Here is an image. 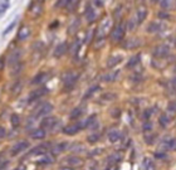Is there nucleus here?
<instances>
[{
  "mask_svg": "<svg viewBox=\"0 0 176 170\" xmlns=\"http://www.w3.org/2000/svg\"><path fill=\"white\" fill-rule=\"evenodd\" d=\"M140 45H141V41H140L139 38H128L123 47L126 49H133V48H137Z\"/></svg>",
  "mask_w": 176,
  "mask_h": 170,
  "instance_id": "nucleus-15",
  "label": "nucleus"
},
{
  "mask_svg": "<svg viewBox=\"0 0 176 170\" xmlns=\"http://www.w3.org/2000/svg\"><path fill=\"white\" fill-rule=\"evenodd\" d=\"M5 135H6V131H5V128H4V127H2V126H0V139L5 137Z\"/></svg>",
  "mask_w": 176,
  "mask_h": 170,
  "instance_id": "nucleus-44",
  "label": "nucleus"
},
{
  "mask_svg": "<svg viewBox=\"0 0 176 170\" xmlns=\"http://www.w3.org/2000/svg\"><path fill=\"white\" fill-rule=\"evenodd\" d=\"M62 80H63V83H64V87L67 88H71L74 86L76 81L78 80V73L74 72V71H68L65 72L63 76H62Z\"/></svg>",
  "mask_w": 176,
  "mask_h": 170,
  "instance_id": "nucleus-3",
  "label": "nucleus"
},
{
  "mask_svg": "<svg viewBox=\"0 0 176 170\" xmlns=\"http://www.w3.org/2000/svg\"><path fill=\"white\" fill-rule=\"evenodd\" d=\"M69 0H59V2L56 4V8H65L67 4H68Z\"/></svg>",
  "mask_w": 176,
  "mask_h": 170,
  "instance_id": "nucleus-40",
  "label": "nucleus"
},
{
  "mask_svg": "<svg viewBox=\"0 0 176 170\" xmlns=\"http://www.w3.org/2000/svg\"><path fill=\"white\" fill-rule=\"evenodd\" d=\"M147 17V9L145 6H139L137 8V11H136V18H137V22L139 24L142 23Z\"/></svg>",
  "mask_w": 176,
  "mask_h": 170,
  "instance_id": "nucleus-18",
  "label": "nucleus"
},
{
  "mask_svg": "<svg viewBox=\"0 0 176 170\" xmlns=\"http://www.w3.org/2000/svg\"><path fill=\"white\" fill-rule=\"evenodd\" d=\"M67 164H68L69 166L74 168V166H80L83 165V160L78 158V156H69L68 159H67Z\"/></svg>",
  "mask_w": 176,
  "mask_h": 170,
  "instance_id": "nucleus-19",
  "label": "nucleus"
},
{
  "mask_svg": "<svg viewBox=\"0 0 176 170\" xmlns=\"http://www.w3.org/2000/svg\"><path fill=\"white\" fill-rule=\"evenodd\" d=\"M100 140V134H92L87 137V141L91 142V144H94V142H97Z\"/></svg>",
  "mask_w": 176,
  "mask_h": 170,
  "instance_id": "nucleus-38",
  "label": "nucleus"
},
{
  "mask_svg": "<svg viewBox=\"0 0 176 170\" xmlns=\"http://www.w3.org/2000/svg\"><path fill=\"white\" fill-rule=\"evenodd\" d=\"M50 163H52V159L48 158V156H43V155H42V159L37 161L38 165H45V164H50Z\"/></svg>",
  "mask_w": 176,
  "mask_h": 170,
  "instance_id": "nucleus-37",
  "label": "nucleus"
},
{
  "mask_svg": "<svg viewBox=\"0 0 176 170\" xmlns=\"http://www.w3.org/2000/svg\"><path fill=\"white\" fill-rule=\"evenodd\" d=\"M20 50H13L11 53L8 56V63H9V66H14V64L19 63V58H20Z\"/></svg>",
  "mask_w": 176,
  "mask_h": 170,
  "instance_id": "nucleus-11",
  "label": "nucleus"
},
{
  "mask_svg": "<svg viewBox=\"0 0 176 170\" xmlns=\"http://www.w3.org/2000/svg\"><path fill=\"white\" fill-rule=\"evenodd\" d=\"M35 2H37V3H40V4H43L44 0H35Z\"/></svg>",
  "mask_w": 176,
  "mask_h": 170,
  "instance_id": "nucleus-48",
  "label": "nucleus"
},
{
  "mask_svg": "<svg viewBox=\"0 0 176 170\" xmlns=\"http://www.w3.org/2000/svg\"><path fill=\"white\" fill-rule=\"evenodd\" d=\"M61 170H74V168H72V166H67V168H65V166H63Z\"/></svg>",
  "mask_w": 176,
  "mask_h": 170,
  "instance_id": "nucleus-47",
  "label": "nucleus"
},
{
  "mask_svg": "<svg viewBox=\"0 0 176 170\" xmlns=\"http://www.w3.org/2000/svg\"><path fill=\"white\" fill-rule=\"evenodd\" d=\"M28 148H29V142H28V141H24V140L18 141V142H15L14 145H13V148H11V155L15 156V155H18L19 152L26 150Z\"/></svg>",
  "mask_w": 176,
  "mask_h": 170,
  "instance_id": "nucleus-5",
  "label": "nucleus"
},
{
  "mask_svg": "<svg viewBox=\"0 0 176 170\" xmlns=\"http://www.w3.org/2000/svg\"><path fill=\"white\" fill-rule=\"evenodd\" d=\"M122 56H119V54H117V56H111L110 58H108V61H107V67L108 68H113V67H116L117 64H119L121 62H122Z\"/></svg>",
  "mask_w": 176,
  "mask_h": 170,
  "instance_id": "nucleus-14",
  "label": "nucleus"
},
{
  "mask_svg": "<svg viewBox=\"0 0 176 170\" xmlns=\"http://www.w3.org/2000/svg\"><path fill=\"white\" fill-rule=\"evenodd\" d=\"M96 17H97V13L93 8L88 6V9L86 10V18H87V22L88 23H93L96 20Z\"/></svg>",
  "mask_w": 176,
  "mask_h": 170,
  "instance_id": "nucleus-23",
  "label": "nucleus"
},
{
  "mask_svg": "<svg viewBox=\"0 0 176 170\" xmlns=\"http://www.w3.org/2000/svg\"><path fill=\"white\" fill-rule=\"evenodd\" d=\"M77 4H78V0H69L68 2V4H67V9H68L69 11H73L74 9H76V6H77Z\"/></svg>",
  "mask_w": 176,
  "mask_h": 170,
  "instance_id": "nucleus-35",
  "label": "nucleus"
},
{
  "mask_svg": "<svg viewBox=\"0 0 176 170\" xmlns=\"http://www.w3.org/2000/svg\"><path fill=\"white\" fill-rule=\"evenodd\" d=\"M143 165H145V170H156L155 164L150 159H145L143 160Z\"/></svg>",
  "mask_w": 176,
  "mask_h": 170,
  "instance_id": "nucleus-31",
  "label": "nucleus"
},
{
  "mask_svg": "<svg viewBox=\"0 0 176 170\" xmlns=\"http://www.w3.org/2000/svg\"><path fill=\"white\" fill-rule=\"evenodd\" d=\"M125 33H126V29H125V25L121 23V24H117L116 27L111 30V41L113 43H119L123 41L125 38Z\"/></svg>",
  "mask_w": 176,
  "mask_h": 170,
  "instance_id": "nucleus-1",
  "label": "nucleus"
},
{
  "mask_svg": "<svg viewBox=\"0 0 176 170\" xmlns=\"http://www.w3.org/2000/svg\"><path fill=\"white\" fill-rule=\"evenodd\" d=\"M30 27L29 25H23V27L19 29L18 32V39L19 41H25V39H28L30 37Z\"/></svg>",
  "mask_w": 176,
  "mask_h": 170,
  "instance_id": "nucleus-10",
  "label": "nucleus"
},
{
  "mask_svg": "<svg viewBox=\"0 0 176 170\" xmlns=\"http://www.w3.org/2000/svg\"><path fill=\"white\" fill-rule=\"evenodd\" d=\"M57 124V119L53 116H45V119L42 121V127L43 128H53V126Z\"/></svg>",
  "mask_w": 176,
  "mask_h": 170,
  "instance_id": "nucleus-12",
  "label": "nucleus"
},
{
  "mask_svg": "<svg viewBox=\"0 0 176 170\" xmlns=\"http://www.w3.org/2000/svg\"><path fill=\"white\" fill-rule=\"evenodd\" d=\"M140 59H141V56H140V54L131 57L130 61L127 62V68H133V67H136L137 64L140 63Z\"/></svg>",
  "mask_w": 176,
  "mask_h": 170,
  "instance_id": "nucleus-25",
  "label": "nucleus"
},
{
  "mask_svg": "<svg viewBox=\"0 0 176 170\" xmlns=\"http://www.w3.org/2000/svg\"><path fill=\"white\" fill-rule=\"evenodd\" d=\"M158 121H160V125H161L162 127H166V126L170 124V121H171V120H170V117H169L167 115H161Z\"/></svg>",
  "mask_w": 176,
  "mask_h": 170,
  "instance_id": "nucleus-29",
  "label": "nucleus"
},
{
  "mask_svg": "<svg viewBox=\"0 0 176 170\" xmlns=\"http://www.w3.org/2000/svg\"><path fill=\"white\" fill-rule=\"evenodd\" d=\"M78 27H79V20H74L72 24H71V27H69V29H68V33L69 34H74L77 30H78Z\"/></svg>",
  "mask_w": 176,
  "mask_h": 170,
  "instance_id": "nucleus-32",
  "label": "nucleus"
},
{
  "mask_svg": "<svg viewBox=\"0 0 176 170\" xmlns=\"http://www.w3.org/2000/svg\"><path fill=\"white\" fill-rule=\"evenodd\" d=\"M67 148H68V144H67V142H62V144H58V145L52 150V152H53V154H61V152L64 151Z\"/></svg>",
  "mask_w": 176,
  "mask_h": 170,
  "instance_id": "nucleus-26",
  "label": "nucleus"
},
{
  "mask_svg": "<svg viewBox=\"0 0 176 170\" xmlns=\"http://www.w3.org/2000/svg\"><path fill=\"white\" fill-rule=\"evenodd\" d=\"M100 89V87L98 86H93V87H91L89 89H88V92H86V95H84V98H89L94 92H97V91Z\"/></svg>",
  "mask_w": 176,
  "mask_h": 170,
  "instance_id": "nucleus-34",
  "label": "nucleus"
},
{
  "mask_svg": "<svg viewBox=\"0 0 176 170\" xmlns=\"http://www.w3.org/2000/svg\"><path fill=\"white\" fill-rule=\"evenodd\" d=\"M94 4L97 6H102V0H94Z\"/></svg>",
  "mask_w": 176,
  "mask_h": 170,
  "instance_id": "nucleus-46",
  "label": "nucleus"
},
{
  "mask_svg": "<svg viewBox=\"0 0 176 170\" xmlns=\"http://www.w3.org/2000/svg\"><path fill=\"white\" fill-rule=\"evenodd\" d=\"M166 28V24L161 23V22H151L148 24V28H147V32L150 33H157V32H161Z\"/></svg>",
  "mask_w": 176,
  "mask_h": 170,
  "instance_id": "nucleus-8",
  "label": "nucleus"
},
{
  "mask_svg": "<svg viewBox=\"0 0 176 170\" xmlns=\"http://www.w3.org/2000/svg\"><path fill=\"white\" fill-rule=\"evenodd\" d=\"M102 98H103L104 101H113V100L116 98V95H115V93H104V95L102 96Z\"/></svg>",
  "mask_w": 176,
  "mask_h": 170,
  "instance_id": "nucleus-39",
  "label": "nucleus"
},
{
  "mask_svg": "<svg viewBox=\"0 0 176 170\" xmlns=\"http://www.w3.org/2000/svg\"><path fill=\"white\" fill-rule=\"evenodd\" d=\"M53 111V106L50 103H43V105H40V106L35 111V117H45L47 115H49L50 112Z\"/></svg>",
  "mask_w": 176,
  "mask_h": 170,
  "instance_id": "nucleus-6",
  "label": "nucleus"
},
{
  "mask_svg": "<svg viewBox=\"0 0 176 170\" xmlns=\"http://www.w3.org/2000/svg\"><path fill=\"white\" fill-rule=\"evenodd\" d=\"M67 48H68L67 43H61L59 45H57V48H56V49H54L53 56L56 57V58H61L62 56H64V53L67 52Z\"/></svg>",
  "mask_w": 176,
  "mask_h": 170,
  "instance_id": "nucleus-16",
  "label": "nucleus"
},
{
  "mask_svg": "<svg viewBox=\"0 0 176 170\" xmlns=\"http://www.w3.org/2000/svg\"><path fill=\"white\" fill-rule=\"evenodd\" d=\"M151 128H152V124L151 122H145L143 124V130H145V131H151Z\"/></svg>",
  "mask_w": 176,
  "mask_h": 170,
  "instance_id": "nucleus-41",
  "label": "nucleus"
},
{
  "mask_svg": "<svg viewBox=\"0 0 176 170\" xmlns=\"http://www.w3.org/2000/svg\"><path fill=\"white\" fill-rule=\"evenodd\" d=\"M10 121H11V126H13V127H18V126H19V124H20V117H19V115L13 113V115H11Z\"/></svg>",
  "mask_w": 176,
  "mask_h": 170,
  "instance_id": "nucleus-30",
  "label": "nucleus"
},
{
  "mask_svg": "<svg viewBox=\"0 0 176 170\" xmlns=\"http://www.w3.org/2000/svg\"><path fill=\"white\" fill-rule=\"evenodd\" d=\"M45 136V130L42 127V128H35L30 132V137L32 139H37V140H40V139H44Z\"/></svg>",
  "mask_w": 176,
  "mask_h": 170,
  "instance_id": "nucleus-20",
  "label": "nucleus"
},
{
  "mask_svg": "<svg viewBox=\"0 0 176 170\" xmlns=\"http://www.w3.org/2000/svg\"><path fill=\"white\" fill-rule=\"evenodd\" d=\"M15 170H24V168H23V166H20V168H18V169H15Z\"/></svg>",
  "mask_w": 176,
  "mask_h": 170,
  "instance_id": "nucleus-49",
  "label": "nucleus"
},
{
  "mask_svg": "<svg viewBox=\"0 0 176 170\" xmlns=\"http://www.w3.org/2000/svg\"><path fill=\"white\" fill-rule=\"evenodd\" d=\"M5 68V59L4 57H0V71H3Z\"/></svg>",
  "mask_w": 176,
  "mask_h": 170,
  "instance_id": "nucleus-42",
  "label": "nucleus"
},
{
  "mask_svg": "<svg viewBox=\"0 0 176 170\" xmlns=\"http://www.w3.org/2000/svg\"><path fill=\"white\" fill-rule=\"evenodd\" d=\"M160 5L164 10H169L174 5V0H160Z\"/></svg>",
  "mask_w": 176,
  "mask_h": 170,
  "instance_id": "nucleus-28",
  "label": "nucleus"
},
{
  "mask_svg": "<svg viewBox=\"0 0 176 170\" xmlns=\"http://www.w3.org/2000/svg\"><path fill=\"white\" fill-rule=\"evenodd\" d=\"M14 25H15V22H14V23H11V24L9 25V28H8L6 30H4V33H3V34L5 35V34H8L9 32H11V30H13V28H14Z\"/></svg>",
  "mask_w": 176,
  "mask_h": 170,
  "instance_id": "nucleus-43",
  "label": "nucleus"
},
{
  "mask_svg": "<svg viewBox=\"0 0 176 170\" xmlns=\"http://www.w3.org/2000/svg\"><path fill=\"white\" fill-rule=\"evenodd\" d=\"M22 88H23L22 82H20V81H18L17 83H14V86L11 87V95H13V96H18V95L20 93Z\"/></svg>",
  "mask_w": 176,
  "mask_h": 170,
  "instance_id": "nucleus-27",
  "label": "nucleus"
},
{
  "mask_svg": "<svg viewBox=\"0 0 176 170\" xmlns=\"http://www.w3.org/2000/svg\"><path fill=\"white\" fill-rule=\"evenodd\" d=\"M29 11H30V14L33 15V18H38V17H40V15H42V11H43V9H42V4L35 2V4H34V5H30Z\"/></svg>",
  "mask_w": 176,
  "mask_h": 170,
  "instance_id": "nucleus-13",
  "label": "nucleus"
},
{
  "mask_svg": "<svg viewBox=\"0 0 176 170\" xmlns=\"http://www.w3.org/2000/svg\"><path fill=\"white\" fill-rule=\"evenodd\" d=\"M108 140H110L111 142H117L121 140V132L118 131V130H110L108 131Z\"/></svg>",
  "mask_w": 176,
  "mask_h": 170,
  "instance_id": "nucleus-21",
  "label": "nucleus"
},
{
  "mask_svg": "<svg viewBox=\"0 0 176 170\" xmlns=\"http://www.w3.org/2000/svg\"><path fill=\"white\" fill-rule=\"evenodd\" d=\"M47 150H48V145H39V146L34 148V149L29 152V156H32V155L42 156V155H44V154L47 152Z\"/></svg>",
  "mask_w": 176,
  "mask_h": 170,
  "instance_id": "nucleus-17",
  "label": "nucleus"
},
{
  "mask_svg": "<svg viewBox=\"0 0 176 170\" xmlns=\"http://www.w3.org/2000/svg\"><path fill=\"white\" fill-rule=\"evenodd\" d=\"M48 80V74L47 73H39L37 74L34 78H33V81H32V85H42L44 81Z\"/></svg>",
  "mask_w": 176,
  "mask_h": 170,
  "instance_id": "nucleus-22",
  "label": "nucleus"
},
{
  "mask_svg": "<svg viewBox=\"0 0 176 170\" xmlns=\"http://www.w3.org/2000/svg\"><path fill=\"white\" fill-rule=\"evenodd\" d=\"M47 93V88H44V87H40V88H37V89H34V91H32V92L29 93V101H35V100H38V98H40L42 96H44Z\"/></svg>",
  "mask_w": 176,
  "mask_h": 170,
  "instance_id": "nucleus-9",
  "label": "nucleus"
},
{
  "mask_svg": "<svg viewBox=\"0 0 176 170\" xmlns=\"http://www.w3.org/2000/svg\"><path fill=\"white\" fill-rule=\"evenodd\" d=\"M170 53V45L167 44H161V45H157L154 52H152V54L155 58L160 59V58H165L167 54Z\"/></svg>",
  "mask_w": 176,
  "mask_h": 170,
  "instance_id": "nucleus-4",
  "label": "nucleus"
},
{
  "mask_svg": "<svg viewBox=\"0 0 176 170\" xmlns=\"http://www.w3.org/2000/svg\"><path fill=\"white\" fill-rule=\"evenodd\" d=\"M139 24V22H137V18H132V19H130V22L127 23V27H128V29L130 30H133L135 29V27Z\"/></svg>",
  "mask_w": 176,
  "mask_h": 170,
  "instance_id": "nucleus-36",
  "label": "nucleus"
},
{
  "mask_svg": "<svg viewBox=\"0 0 176 170\" xmlns=\"http://www.w3.org/2000/svg\"><path fill=\"white\" fill-rule=\"evenodd\" d=\"M111 28H112V20H111V18H104L101 22L100 27L97 29L96 38H104L107 35V33L111 30Z\"/></svg>",
  "mask_w": 176,
  "mask_h": 170,
  "instance_id": "nucleus-2",
  "label": "nucleus"
},
{
  "mask_svg": "<svg viewBox=\"0 0 176 170\" xmlns=\"http://www.w3.org/2000/svg\"><path fill=\"white\" fill-rule=\"evenodd\" d=\"M150 115H151V111H146L143 117H145V119H150Z\"/></svg>",
  "mask_w": 176,
  "mask_h": 170,
  "instance_id": "nucleus-45",
  "label": "nucleus"
},
{
  "mask_svg": "<svg viewBox=\"0 0 176 170\" xmlns=\"http://www.w3.org/2000/svg\"><path fill=\"white\" fill-rule=\"evenodd\" d=\"M83 128V125L82 124H74V125H68L63 128V132L65 135H76L78 131Z\"/></svg>",
  "mask_w": 176,
  "mask_h": 170,
  "instance_id": "nucleus-7",
  "label": "nucleus"
},
{
  "mask_svg": "<svg viewBox=\"0 0 176 170\" xmlns=\"http://www.w3.org/2000/svg\"><path fill=\"white\" fill-rule=\"evenodd\" d=\"M117 76H118V72H110V73H106V74H103L102 76V81L103 82H112V81H115L116 78H117Z\"/></svg>",
  "mask_w": 176,
  "mask_h": 170,
  "instance_id": "nucleus-24",
  "label": "nucleus"
},
{
  "mask_svg": "<svg viewBox=\"0 0 176 170\" xmlns=\"http://www.w3.org/2000/svg\"><path fill=\"white\" fill-rule=\"evenodd\" d=\"M80 115H82V109H80V107H77V109H74V110L72 111V113H71V119H72V120H76V119H78Z\"/></svg>",
  "mask_w": 176,
  "mask_h": 170,
  "instance_id": "nucleus-33",
  "label": "nucleus"
}]
</instances>
